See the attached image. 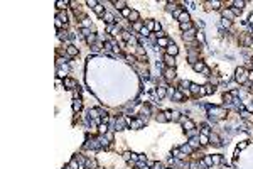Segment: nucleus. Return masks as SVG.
I'll list each match as a JSON object with an SVG mask.
<instances>
[{
	"label": "nucleus",
	"instance_id": "bb28decb",
	"mask_svg": "<svg viewBox=\"0 0 253 169\" xmlns=\"http://www.w3.org/2000/svg\"><path fill=\"white\" fill-rule=\"evenodd\" d=\"M122 14H123V15H125V17H130L132 10H130V9H123V10H122Z\"/></svg>",
	"mask_w": 253,
	"mask_h": 169
},
{
	"label": "nucleus",
	"instance_id": "a19ab883",
	"mask_svg": "<svg viewBox=\"0 0 253 169\" xmlns=\"http://www.w3.org/2000/svg\"><path fill=\"white\" fill-rule=\"evenodd\" d=\"M191 169H197V164H196V162H191Z\"/></svg>",
	"mask_w": 253,
	"mask_h": 169
},
{
	"label": "nucleus",
	"instance_id": "5701e85b",
	"mask_svg": "<svg viewBox=\"0 0 253 169\" xmlns=\"http://www.w3.org/2000/svg\"><path fill=\"white\" fill-rule=\"evenodd\" d=\"M223 98H225L226 103H231V100H233V95H231V93H225V96H223Z\"/></svg>",
	"mask_w": 253,
	"mask_h": 169
},
{
	"label": "nucleus",
	"instance_id": "c9c22d12",
	"mask_svg": "<svg viewBox=\"0 0 253 169\" xmlns=\"http://www.w3.org/2000/svg\"><path fill=\"white\" fill-rule=\"evenodd\" d=\"M223 26H225V27H230V26H231V20H223Z\"/></svg>",
	"mask_w": 253,
	"mask_h": 169
},
{
	"label": "nucleus",
	"instance_id": "9d476101",
	"mask_svg": "<svg viewBox=\"0 0 253 169\" xmlns=\"http://www.w3.org/2000/svg\"><path fill=\"white\" fill-rule=\"evenodd\" d=\"M179 20H181V24H187L189 22V14L187 12H182L181 17H179Z\"/></svg>",
	"mask_w": 253,
	"mask_h": 169
},
{
	"label": "nucleus",
	"instance_id": "f3484780",
	"mask_svg": "<svg viewBox=\"0 0 253 169\" xmlns=\"http://www.w3.org/2000/svg\"><path fill=\"white\" fill-rule=\"evenodd\" d=\"M233 5H234V9L241 10V9H243V5H245V2H243V0H236V2H233Z\"/></svg>",
	"mask_w": 253,
	"mask_h": 169
},
{
	"label": "nucleus",
	"instance_id": "393cba45",
	"mask_svg": "<svg viewBox=\"0 0 253 169\" xmlns=\"http://www.w3.org/2000/svg\"><path fill=\"white\" fill-rule=\"evenodd\" d=\"M204 164H206V166H213V157L206 156V157H204Z\"/></svg>",
	"mask_w": 253,
	"mask_h": 169
},
{
	"label": "nucleus",
	"instance_id": "f704fd0d",
	"mask_svg": "<svg viewBox=\"0 0 253 169\" xmlns=\"http://www.w3.org/2000/svg\"><path fill=\"white\" fill-rule=\"evenodd\" d=\"M140 34H142V36H149V29H145V27H143V29L140 30Z\"/></svg>",
	"mask_w": 253,
	"mask_h": 169
},
{
	"label": "nucleus",
	"instance_id": "39448f33",
	"mask_svg": "<svg viewBox=\"0 0 253 169\" xmlns=\"http://www.w3.org/2000/svg\"><path fill=\"white\" fill-rule=\"evenodd\" d=\"M164 61H165V64H167L169 68H174V66H176L174 56H169V54H165V56H164Z\"/></svg>",
	"mask_w": 253,
	"mask_h": 169
},
{
	"label": "nucleus",
	"instance_id": "a878e982",
	"mask_svg": "<svg viewBox=\"0 0 253 169\" xmlns=\"http://www.w3.org/2000/svg\"><path fill=\"white\" fill-rule=\"evenodd\" d=\"M157 120H159V122H167V118H165L164 113H159V115H157Z\"/></svg>",
	"mask_w": 253,
	"mask_h": 169
},
{
	"label": "nucleus",
	"instance_id": "a211bd4d",
	"mask_svg": "<svg viewBox=\"0 0 253 169\" xmlns=\"http://www.w3.org/2000/svg\"><path fill=\"white\" fill-rule=\"evenodd\" d=\"M223 17H225L226 20L233 19V10H225V12H223Z\"/></svg>",
	"mask_w": 253,
	"mask_h": 169
},
{
	"label": "nucleus",
	"instance_id": "e433bc0d",
	"mask_svg": "<svg viewBox=\"0 0 253 169\" xmlns=\"http://www.w3.org/2000/svg\"><path fill=\"white\" fill-rule=\"evenodd\" d=\"M123 159H125V161H130V152H125V154H123Z\"/></svg>",
	"mask_w": 253,
	"mask_h": 169
},
{
	"label": "nucleus",
	"instance_id": "4468645a",
	"mask_svg": "<svg viewBox=\"0 0 253 169\" xmlns=\"http://www.w3.org/2000/svg\"><path fill=\"white\" fill-rule=\"evenodd\" d=\"M196 125H194V122H191V120H184V129L186 130H192Z\"/></svg>",
	"mask_w": 253,
	"mask_h": 169
},
{
	"label": "nucleus",
	"instance_id": "0eeeda50",
	"mask_svg": "<svg viewBox=\"0 0 253 169\" xmlns=\"http://www.w3.org/2000/svg\"><path fill=\"white\" fill-rule=\"evenodd\" d=\"M128 125H130L132 129H140V127H142V120H138V118H137V120H128Z\"/></svg>",
	"mask_w": 253,
	"mask_h": 169
},
{
	"label": "nucleus",
	"instance_id": "6e6552de",
	"mask_svg": "<svg viewBox=\"0 0 253 169\" xmlns=\"http://www.w3.org/2000/svg\"><path fill=\"white\" fill-rule=\"evenodd\" d=\"M66 53H68L69 56H78V47H74V46H68V47H66Z\"/></svg>",
	"mask_w": 253,
	"mask_h": 169
},
{
	"label": "nucleus",
	"instance_id": "20e7f679",
	"mask_svg": "<svg viewBox=\"0 0 253 169\" xmlns=\"http://www.w3.org/2000/svg\"><path fill=\"white\" fill-rule=\"evenodd\" d=\"M94 14H96L98 17H101V19L105 17V7L101 5V3H98V5L94 7Z\"/></svg>",
	"mask_w": 253,
	"mask_h": 169
},
{
	"label": "nucleus",
	"instance_id": "c85d7f7f",
	"mask_svg": "<svg viewBox=\"0 0 253 169\" xmlns=\"http://www.w3.org/2000/svg\"><path fill=\"white\" fill-rule=\"evenodd\" d=\"M192 26H191V22H187V24H181V29L182 30H186V29H191Z\"/></svg>",
	"mask_w": 253,
	"mask_h": 169
},
{
	"label": "nucleus",
	"instance_id": "58836bf2",
	"mask_svg": "<svg viewBox=\"0 0 253 169\" xmlns=\"http://www.w3.org/2000/svg\"><path fill=\"white\" fill-rule=\"evenodd\" d=\"M154 29H155V30H159V32H160V24H159V22H155V26H154Z\"/></svg>",
	"mask_w": 253,
	"mask_h": 169
},
{
	"label": "nucleus",
	"instance_id": "37998d69",
	"mask_svg": "<svg viewBox=\"0 0 253 169\" xmlns=\"http://www.w3.org/2000/svg\"><path fill=\"white\" fill-rule=\"evenodd\" d=\"M250 80H253V71H252V73H250Z\"/></svg>",
	"mask_w": 253,
	"mask_h": 169
},
{
	"label": "nucleus",
	"instance_id": "6ab92c4d",
	"mask_svg": "<svg viewBox=\"0 0 253 169\" xmlns=\"http://www.w3.org/2000/svg\"><path fill=\"white\" fill-rule=\"evenodd\" d=\"M130 20H135V22H138V12H137V10H132V14H130Z\"/></svg>",
	"mask_w": 253,
	"mask_h": 169
},
{
	"label": "nucleus",
	"instance_id": "7ed1b4c3",
	"mask_svg": "<svg viewBox=\"0 0 253 169\" xmlns=\"http://www.w3.org/2000/svg\"><path fill=\"white\" fill-rule=\"evenodd\" d=\"M63 83H64V86L68 88V90H73V88L76 86V81L73 80V78H64V81H63Z\"/></svg>",
	"mask_w": 253,
	"mask_h": 169
},
{
	"label": "nucleus",
	"instance_id": "cd10ccee",
	"mask_svg": "<svg viewBox=\"0 0 253 169\" xmlns=\"http://www.w3.org/2000/svg\"><path fill=\"white\" fill-rule=\"evenodd\" d=\"M133 27L137 29V30H142V29H143L142 27V22H133Z\"/></svg>",
	"mask_w": 253,
	"mask_h": 169
},
{
	"label": "nucleus",
	"instance_id": "aec40b11",
	"mask_svg": "<svg viewBox=\"0 0 253 169\" xmlns=\"http://www.w3.org/2000/svg\"><path fill=\"white\" fill-rule=\"evenodd\" d=\"M204 91H206V95H211L213 91H214V86H211V84H206V86H204Z\"/></svg>",
	"mask_w": 253,
	"mask_h": 169
},
{
	"label": "nucleus",
	"instance_id": "c03bdc74",
	"mask_svg": "<svg viewBox=\"0 0 253 169\" xmlns=\"http://www.w3.org/2000/svg\"><path fill=\"white\" fill-rule=\"evenodd\" d=\"M252 29H253V26H252Z\"/></svg>",
	"mask_w": 253,
	"mask_h": 169
},
{
	"label": "nucleus",
	"instance_id": "412c9836",
	"mask_svg": "<svg viewBox=\"0 0 253 169\" xmlns=\"http://www.w3.org/2000/svg\"><path fill=\"white\" fill-rule=\"evenodd\" d=\"M106 130H108V127H106V123H101V125L98 127V132H100V134H106Z\"/></svg>",
	"mask_w": 253,
	"mask_h": 169
},
{
	"label": "nucleus",
	"instance_id": "ea45409f",
	"mask_svg": "<svg viewBox=\"0 0 253 169\" xmlns=\"http://www.w3.org/2000/svg\"><path fill=\"white\" fill-rule=\"evenodd\" d=\"M182 150H186V152H191V147H189V145H184V147H182Z\"/></svg>",
	"mask_w": 253,
	"mask_h": 169
},
{
	"label": "nucleus",
	"instance_id": "9b49d317",
	"mask_svg": "<svg viewBox=\"0 0 253 169\" xmlns=\"http://www.w3.org/2000/svg\"><path fill=\"white\" fill-rule=\"evenodd\" d=\"M192 68H194V71H204V63L203 61H199V63H196V64H192Z\"/></svg>",
	"mask_w": 253,
	"mask_h": 169
},
{
	"label": "nucleus",
	"instance_id": "473e14b6",
	"mask_svg": "<svg viewBox=\"0 0 253 169\" xmlns=\"http://www.w3.org/2000/svg\"><path fill=\"white\" fill-rule=\"evenodd\" d=\"M246 145H248V142H246V141H245V142H241V144H238V150H240V149H245Z\"/></svg>",
	"mask_w": 253,
	"mask_h": 169
},
{
	"label": "nucleus",
	"instance_id": "4c0bfd02",
	"mask_svg": "<svg viewBox=\"0 0 253 169\" xmlns=\"http://www.w3.org/2000/svg\"><path fill=\"white\" fill-rule=\"evenodd\" d=\"M154 169H162V164H160V162H155V164H154Z\"/></svg>",
	"mask_w": 253,
	"mask_h": 169
},
{
	"label": "nucleus",
	"instance_id": "2f4dec72",
	"mask_svg": "<svg viewBox=\"0 0 253 169\" xmlns=\"http://www.w3.org/2000/svg\"><path fill=\"white\" fill-rule=\"evenodd\" d=\"M86 3H88V5H90V7H93V9H94V7H96V5H98V3H96V2H94V0H88V2H86Z\"/></svg>",
	"mask_w": 253,
	"mask_h": 169
},
{
	"label": "nucleus",
	"instance_id": "b1692460",
	"mask_svg": "<svg viewBox=\"0 0 253 169\" xmlns=\"http://www.w3.org/2000/svg\"><path fill=\"white\" fill-rule=\"evenodd\" d=\"M221 161H223V159H221V156H219V154H216V156H213V164H219Z\"/></svg>",
	"mask_w": 253,
	"mask_h": 169
},
{
	"label": "nucleus",
	"instance_id": "79ce46f5",
	"mask_svg": "<svg viewBox=\"0 0 253 169\" xmlns=\"http://www.w3.org/2000/svg\"><path fill=\"white\" fill-rule=\"evenodd\" d=\"M250 24H252V26H253V14H252V15H250Z\"/></svg>",
	"mask_w": 253,
	"mask_h": 169
},
{
	"label": "nucleus",
	"instance_id": "423d86ee",
	"mask_svg": "<svg viewBox=\"0 0 253 169\" xmlns=\"http://www.w3.org/2000/svg\"><path fill=\"white\" fill-rule=\"evenodd\" d=\"M177 53H179V49H177L176 44H170V46L167 47V54H169V56H176Z\"/></svg>",
	"mask_w": 253,
	"mask_h": 169
},
{
	"label": "nucleus",
	"instance_id": "f257e3e1",
	"mask_svg": "<svg viewBox=\"0 0 253 169\" xmlns=\"http://www.w3.org/2000/svg\"><path fill=\"white\" fill-rule=\"evenodd\" d=\"M234 73H236V81H238V83H243L245 73H246V71H245V68H236V71H234Z\"/></svg>",
	"mask_w": 253,
	"mask_h": 169
},
{
	"label": "nucleus",
	"instance_id": "4be33fe9",
	"mask_svg": "<svg viewBox=\"0 0 253 169\" xmlns=\"http://www.w3.org/2000/svg\"><path fill=\"white\" fill-rule=\"evenodd\" d=\"M169 44V41L165 37H159V46H162V47H165Z\"/></svg>",
	"mask_w": 253,
	"mask_h": 169
},
{
	"label": "nucleus",
	"instance_id": "2eb2a0df",
	"mask_svg": "<svg viewBox=\"0 0 253 169\" xmlns=\"http://www.w3.org/2000/svg\"><path fill=\"white\" fill-rule=\"evenodd\" d=\"M113 3H115V7H116V9H127V3H125V2H123V0H120V2H118V0H116V2H113Z\"/></svg>",
	"mask_w": 253,
	"mask_h": 169
},
{
	"label": "nucleus",
	"instance_id": "dca6fc26",
	"mask_svg": "<svg viewBox=\"0 0 253 169\" xmlns=\"http://www.w3.org/2000/svg\"><path fill=\"white\" fill-rule=\"evenodd\" d=\"M207 142H209V137H207V135H203V134H201V135H199V144L206 145Z\"/></svg>",
	"mask_w": 253,
	"mask_h": 169
},
{
	"label": "nucleus",
	"instance_id": "72a5a7b5",
	"mask_svg": "<svg viewBox=\"0 0 253 169\" xmlns=\"http://www.w3.org/2000/svg\"><path fill=\"white\" fill-rule=\"evenodd\" d=\"M172 120H174V122L179 120V112H172Z\"/></svg>",
	"mask_w": 253,
	"mask_h": 169
},
{
	"label": "nucleus",
	"instance_id": "f8f14e48",
	"mask_svg": "<svg viewBox=\"0 0 253 169\" xmlns=\"http://www.w3.org/2000/svg\"><path fill=\"white\" fill-rule=\"evenodd\" d=\"M155 95H157L159 98H164V96H165V88H164V86H159V88L155 90Z\"/></svg>",
	"mask_w": 253,
	"mask_h": 169
},
{
	"label": "nucleus",
	"instance_id": "ddd939ff",
	"mask_svg": "<svg viewBox=\"0 0 253 169\" xmlns=\"http://www.w3.org/2000/svg\"><path fill=\"white\" fill-rule=\"evenodd\" d=\"M81 107H83L81 100H74V102H73V110H74V112H79V110H81Z\"/></svg>",
	"mask_w": 253,
	"mask_h": 169
},
{
	"label": "nucleus",
	"instance_id": "7c9ffc66",
	"mask_svg": "<svg viewBox=\"0 0 253 169\" xmlns=\"http://www.w3.org/2000/svg\"><path fill=\"white\" fill-rule=\"evenodd\" d=\"M174 98H176V100H182V93H181V91H176V93H174Z\"/></svg>",
	"mask_w": 253,
	"mask_h": 169
},
{
	"label": "nucleus",
	"instance_id": "f03ea898",
	"mask_svg": "<svg viewBox=\"0 0 253 169\" xmlns=\"http://www.w3.org/2000/svg\"><path fill=\"white\" fill-rule=\"evenodd\" d=\"M164 76H165V80H167V81H172V80L176 78V71H174L172 68H167V69H165V73H164Z\"/></svg>",
	"mask_w": 253,
	"mask_h": 169
},
{
	"label": "nucleus",
	"instance_id": "c756f323",
	"mask_svg": "<svg viewBox=\"0 0 253 169\" xmlns=\"http://www.w3.org/2000/svg\"><path fill=\"white\" fill-rule=\"evenodd\" d=\"M189 144H191V147H197V144H199V142H197L196 139H191V141H189Z\"/></svg>",
	"mask_w": 253,
	"mask_h": 169
},
{
	"label": "nucleus",
	"instance_id": "1a4fd4ad",
	"mask_svg": "<svg viewBox=\"0 0 253 169\" xmlns=\"http://www.w3.org/2000/svg\"><path fill=\"white\" fill-rule=\"evenodd\" d=\"M68 5H69V2H63V0H57L56 2V9L57 10H64Z\"/></svg>",
	"mask_w": 253,
	"mask_h": 169
}]
</instances>
